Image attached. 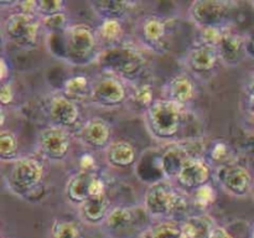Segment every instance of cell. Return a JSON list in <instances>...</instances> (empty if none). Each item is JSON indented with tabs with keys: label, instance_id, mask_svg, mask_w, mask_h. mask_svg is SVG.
Returning <instances> with one entry per match:
<instances>
[{
	"label": "cell",
	"instance_id": "6da1fadb",
	"mask_svg": "<svg viewBox=\"0 0 254 238\" xmlns=\"http://www.w3.org/2000/svg\"><path fill=\"white\" fill-rule=\"evenodd\" d=\"M49 49L54 56L74 66L97 61L102 52L96 31L86 24L69 25L61 34L49 35Z\"/></svg>",
	"mask_w": 254,
	"mask_h": 238
},
{
	"label": "cell",
	"instance_id": "7a4b0ae2",
	"mask_svg": "<svg viewBox=\"0 0 254 238\" xmlns=\"http://www.w3.org/2000/svg\"><path fill=\"white\" fill-rule=\"evenodd\" d=\"M192 203L191 196L174 181L164 178L148 186L144 193L143 207L151 220H178Z\"/></svg>",
	"mask_w": 254,
	"mask_h": 238
},
{
	"label": "cell",
	"instance_id": "3957f363",
	"mask_svg": "<svg viewBox=\"0 0 254 238\" xmlns=\"http://www.w3.org/2000/svg\"><path fill=\"white\" fill-rule=\"evenodd\" d=\"M97 63L102 68V72L114 74L126 83H136L140 81L146 68V59L140 49L126 41L102 50Z\"/></svg>",
	"mask_w": 254,
	"mask_h": 238
},
{
	"label": "cell",
	"instance_id": "277c9868",
	"mask_svg": "<svg viewBox=\"0 0 254 238\" xmlns=\"http://www.w3.org/2000/svg\"><path fill=\"white\" fill-rule=\"evenodd\" d=\"M183 107L168 99H155L144 111L146 128L151 136L163 141L178 138L183 125Z\"/></svg>",
	"mask_w": 254,
	"mask_h": 238
},
{
	"label": "cell",
	"instance_id": "5b68a950",
	"mask_svg": "<svg viewBox=\"0 0 254 238\" xmlns=\"http://www.w3.org/2000/svg\"><path fill=\"white\" fill-rule=\"evenodd\" d=\"M150 220L144 207L118 205L112 207L102 227L112 238H134L135 236L141 238L151 225Z\"/></svg>",
	"mask_w": 254,
	"mask_h": 238
},
{
	"label": "cell",
	"instance_id": "8992f818",
	"mask_svg": "<svg viewBox=\"0 0 254 238\" xmlns=\"http://www.w3.org/2000/svg\"><path fill=\"white\" fill-rule=\"evenodd\" d=\"M45 176L42 161L34 156L19 158L12 163L6 178L9 190L20 197H27L41 186Z\"/></svg>",
	"mask_w": 254,
	"mask_h": 238
},
{
	"label": "cell",
	"instance_id": "52a82bcc",
	"mask_svg": "<svg viewBox=\"0 0 254 238\" xmlns=\"http://www.w3.org/2000/svg\"><path fill=\"white\" fill-rule=\"evenodd\" d=\"M130 98V89L117 76L102 72L92 79L88 102L103 109H116Z\"/></svg>",
	"mask_w": 254,
	"mask_h": 238
},
{
	"label": "cell",
	"instance_id": "ba28073f",
	"mask_svg": "<svg viewBox=\"0 0 254 238\" xmlns=\"http://www.w3.org/2000/svg\"><path fill=\"white\" fill-rule=\"evenodd\" d=\"M41 30L39 17L24 12H10L2 21L4 36L21 49L31 50L36 47Z\"/></svg>",
	"mask_w": 254,
	"mask_h": 238
},
{
	"label": "cell",
	"instance_id": "9c48e42d",
	"mask_svg": "<svg viewBox=\"0 0 254 238\" xmlns=\"http://www.w3.org/2000/svg\"><path fill=\"white\" fill-rule=\"evenodd\" d=\"M231 2L221 0H196L189 6L188 15L191 21L200 27L227 26Z\"/></svg>",
	"mask_w": 254,
	"mask_h": 238
},
{
	"label": "cell",
	"instance_id": "30bf717a",
	"mask_svg": "<svg viewBox=\"0 0 254 238\" xmlns=\"http://www.w3.org/2000/svg\"><path fill=\"white\" fill-rule=\"evenodd\" d=\"M40 155L52 163L64 161L71 150V135L66 129L47 125L40 130L36 138Z\"/></svg>",
	"mask_w": 254,
	"mask_h": 238
},
{
	"label": "cell",
	"instance_id": "8fae6325",
	"mask_svg": "<svg viewBox=\"0 0 254 238\" xmlns=\"http://www.w3.org/2000/svg\"><path fill=\"white\" fill-rule=\"evenodd\" d=\"M216 181L227 193L236 197H243L251 191L252 175L246 166L237 163H227L217 168Z\"/></svg>",
	"mask_w": 254,
	"mask_h": 238
},
{
	"label": "cell",
	"instance_id": "7c38bea8",
	"mask_svg": "<svg viewBox=\"0 0 254 238\" xmlns=\"http://www.w3.org/2000/svg\"><path fill=\"white\" fill-rule=\"evenodd\" d=\"M46 117L50 125L69 131V129L74 128L78 124L81 119V112H79L78 103L67 98L62 92H60L54 94L47 102Z\"/></svg>",
	"mask_w": 254,
	"mask_h": 238
},
{
	"label": "cell",
	"instance_id": "4fadbf2b",
	"mask_svg": "<svg viewBox=\"0 0 254 238\" xmlns=\"http://www.w3.org/2000/svg\"><path fill=\"white\" fill-rule=\"evenodd\" d=\"M211 166L203 159L192 156L189 159L179 173L178 178L174 182L185 192L192 193L201 186L210 182Z\"/></svg>",
	"mask_w": 254,
	"mask_h": 238
},
{
	"label": "cell",
	"instance_id": "5bb4252c",
	"mask_svg": "<svg viewBox=\"0 0 254 238\" xmlns=\"http://www.w3.org/2000/svg\"><path fill=\"white\" fill-rule=\"evenodd\" d=\"M217 47L193 42L186 54V66L195 76L205 77L215 72L220 63Z\"/></svg>",
	"mask_w": 254,
	"mask_h": 238
},
{
	"label": "cell",
	"instance_id": "9a60e30c",
	"mask_svg": "<svg viewBox=\"0 0 254 238\" xmlns=\"http://www.w3.org/2000/svg\"><path fill=\"white\" fill-rule=\"evenodd\" d=\"M78 138L91 150L106 151L112 143V125L101 117H92L81 126Z\"/></svg>",
	"mask_w": 254,
	"mask_h": 238
},
{
	"label": "cell",
	"instance_id": "2e32d148",
	"mask_svg": "<svg viewBox=\"0 0 254 238\" xmlns=\"http://www.w3.org/2000/svg\"><path fill=\"white\" fill-rule=\"evenodd\" d=\"M169 21L160 15H146L139 24V37L146 47L155 51L163 50L169 35Z\"/></svg>",
	"mask_w": 254,
	"mask_h": 238
},
{
	"label": "cell",
	"instance_id": "e0dca14e",
	"mask_svg": "<svg viewBox=\"0 0 254 238\" xmlns=\"http://www.w3.org/2000/svg\"><path fill=\"white\" fill-rule=\"evenodd\" d=\"M196 94V86L192 77L188 73H178L171 77L163 88V98L180 107L190 103Z\"/></svg>",
	"mask_w": 254,
	"mask_h": 238
},
{
	"label": "cell",
	"instance_id": "ac0fdd59",
	"mask_svg": "<svg viewBox=\"0 0 254 238\" xmlns=\"http://www.w3.org/2000/svg\"><path fill=\"white\" fill-rule=\"evenodd\" d=\"M220 61L226 66H237L247 54V39L228 30L217 46Z\"/></svg>",
	"mask_w": 254,
	"mask_h": 238
},
{
	"label": "cell",
	"instance_id": "d6986e66",
	"mask_svg": "<svg viewBox=\"0 0 254 238\" xmlns=\"http://www.w3.org/2000/svg\"><path fill=\"white\" fill-rule=\"evenodd\" d=\"M112 210L108 195L91 196L78 206V216L81 221L91 226L102 225Z\"/></svg>",
	"mask_w": 254,
	"mask_h": 238
},
{
	"label": "cell",
	"instance_id": "ffe728a7",
	"mask_svg": "<svg viewBox=\"0 0 254 238\" xmlns=\"http://www.w3.org/2000/svg\"><path fill=\"white\" fill-rule=\"evenodd\" d=\"M96 171H77L71 175L64 186L66 198L73 205L79 206L82 202L91 197V183L96 176Z\"/></svg>",
	"mask_w": 254,
	"mask_h": 238
},
{
	"label": "cell",
	"instance_id": "44dd1931",
	"mask_svg": "<svg viewBox=\"0 0 254 238\" xmlns=\"http://www.w3.org/2000/svg\"><path fill=\"white\" fill-rule=\"evenodd\" d=\"M138 154L127 140H114L106 149V160L114 169H130L135 165Z\"/></svg>",
	"mask_w": 254,
	"mask_h": 238
},
{
	"label": "cell",
	"instance_id": "7402d4cb",
	"mask_svg": "<svg viewBox=\"0 0 254 238\" xmlns=\"http://www.w3.org/2000/svg\"><path fill=\"white\" fill-rule=\"evenodd\" d=\"M180 225L185 238H208L217 223L208 213H198L184 217Z\"/></svg>",
	"mask_w": 254,
	"mask_h": 238
},
{
	"label": "cell",
	"instance_id": "603a6c76",
	"mask_svg": "<svg viewBox=\"0 0 254 238\" xmlns=\"http://www.w3.org/2000/svg\"><path fill=\"white\" fill-rule=\"evenodd\" d=\"M190 158H192V155L186 148L173 146L168 149L160 158L161 173L164 174L165 178L175 181L183 166Z\"/></svg>",
	"mask_w": 254,
	"mask_h": 238
},
{
	"label": "cell",
	"instance_id": "cb8c5ba5",
	"mask_svg": "<svg viewBox=\"0 0 254 238\" xmlns=\"http://www.w3.org/2000/svg\"><path fill=\"white\" fill-rule=\"evenodd\" d=\"M94 31H96V36L102 50L117 46V45L124 42V26L122 20H101Z\"/></svg>",
	"mask_w": 254,
	"mask_h": 238
},
{
	"label": "cell",
	"instance_id": "d4e9b609",
	"mask_svg": "<svg viewBox=\"0 0 254 238\" xmlns=\"http://www.w3.org/2000/svg\"><path fill=\"white\" fill-rule=\"evenodd\" d=\"M88 5L94 12L104 19L122 20L134 9L135 2L133 1H114V0H91Z\"/></svg>",
	"mask_w": 254,
	"mask_h": 238
},
{
	"label": "cell",
	"instance_id": "484cf974",
	"mask_svg": "<svg viewBox=\"0 0 254 238\" xmlns=\"http://www.w3.org/2000/svg\"><path fill=\"white\" fill-rule=\"evenodd\" d=\"M92 79L84 74H76L67 78L64 83L62 93L76 103L88 101L91 93Z\"/></svg>",
	"mask_w": 254,
	"mask_h": 238
},
{
	"label": "cell",
	"instance_id": "4316f807",
	"mask_svg": "<svg viewBox=\"0 0 254 238\" xmlns=\"http://www.w3.org/2000/svg\"><path fill=\"white\" fill-rule=\"evenodd\" d=\"M141 238H185L180 220L155 221L143 233Z\"/></svg>",
	"mask_w": 254,
	"mask_h": 238
},
{
	"label": "cell",
	"instance_id": "83f0119b",
	"mask_svg": "<svg viewBox=\"0 0 254 238\" xmlns=\"http://www.w3.org/2000/svg\"><path fill=\"white\" fill-rule=\"evenodd\" d=\"M0 159L7 163H14L19 159V141L10 129H1L0 131Z\"/></svg>",
	"mask_w": 254,
	"mask_h": 238
},
{
	"label": "cell",
	"instance_id": "f1b7e54d",
	"mask_svg": "<svg viewBox=\"0 0 254 238\" xmlns=\"http://www.w3.org/2000/svg\"><path fill=\"white\" fill-rule=\"evenodd\" d=\"M50 238H82V230L74 221L56 218L50 228Z\"/></svg>",
	"mask_w": 254,
	"mask_h": 238
},
{
	"label": "cell",
	"instance_id": "f546056e",
	"mask_svg": "<svg viewBox=\"0 0 254 238\" xmlns=\"http://www.w3.org/2000/svg\"><path fill=\"white\" fill-rule=\"evenodd\" d=\"M136 106L143 107L144 111L155 101L153 84L149 82H136L130 89V98Z\"/></svg>",
	"mask_w": 254,
	"mask_h": 238
},
{
	"label": "cell",
	"instance_id": "4dcf8cb0",
	"mask_svg": "<svg viewBox=\"0 0 254 238\" xmlns=\"http://www.w3.org/2000/svg\"><path fill=\"white\" fill-rule=\"evenodd\" d=\"M228 31V27H200L197 29L196 44L208 45V46L217 47L222 37Z\"/></svg>",
	"mask_w": 254,
	"mask_h": 238
},
{
	"label": "cell",
	"instance_id": "1f68e13d",
	"mask_svg": "<svg viewBox=\"0 0 254 238\" xmlns=\"http://www.w3.org/2000/svg\"><path fill=\"white\" fill-rule=\"evenodd\" d=\"M216 200V190L213 188V186L210 182L206 183V185L201 186L200 188H197L196 191H193L191 193V201H192V205L196 208H200V210H206L207 207H210Z\"/></svg>",
	"mask_w": 254,
	"mask_h": 238
},
{
	"label": "cell",
	"instance_id": "d6a6232c",
	"mask_svg": "<svg viewBox=\"0 0 254 238\" xmlns=\"http://www.w3.org/2000/svg\"><path fill=\"white\" fill-rule=\"evenodd\" d=\"M40 22H41L42 30H45L49 35L61 34L69 26L66 12L52 15L49 17H42V19H40Z\"/></svg>",
	"mask_w": 254,
	"mask_h": 238
},
{
	"label": "cell",
	"instance_id": "836d02e7",
	"mask_svg": "<svg viewBox=\"0 0 254 238\" xmlns=\"http://www.w3.org/2000/svg\"><path fill=\"white\" fill-rule=\"evenodd\" d=\"M64 10H66V2L64 0H56V1L36 0V16L39 19L61 14V12H64Z\"/></svg>",
	"mask_w": 254,
	"mask_h": 238
},
{
	"label": "cell",
	"instance_id": "e575fe53",
	"mask_svg": "<svg viewBox=\"0 0 254 238\" xmlns=\"http://www.w3.org/2000/svg\"><path fill=\"white\" fill-rule=\"evenodd\" d=\"M228 155H230V148L223 141H217V143L213 144L210 153H208V156L213 163H222Z\"/></svg>",
	"mask_w": 254,
	"mask_h": 238
},
{
	"label": "cell",
	"instance_id": "d590c367",
	"mask_svg": "<svg viewBox=\"0 0 254 238\" xmlns=\"http://www.w3.org/2000/svg\"><path fill=\"white\" fill-rule=\"evenodd\" d=\"M12 101H14V88H12L11 82H2L1 86H0V102H1V106H9Z\"/></svg>",
	"mask_w": 254,
	"mask_h": 238
},
{
	"label": "cell",
	"instance_id": "8d00e7d4",
	"mask_svg": "<svg viewBox=\"0 0 254 238\" xmlns=\"http://www.w3.org/2000/svg\"><path fill=\"white\" fill-rule=\"evenodd\" d=\"M79 168L82 171H92L94 173L93 169L96 168V160L92 156V154L86 153L79 158Z\"/></svg>",
	"mask_w": 254,
	"mask_h": 238
},
{
	"label": "cell",
	"instance_id": "74e56055",
	"mask_svg": "<svg viewBox=\"0 0 254 238\" xmlns=\"http://www.w3.org/2000/svg\"><path fill=\"white\" fill-rule=\"evenodd\" d=\"M106 192V183L98 175L94 176L91 183V196H101Z\"/></svg>",
	"mask_w": 254,
	"mask_h": 238
},
{
	"label": "cell",
	"instance_id": "f35d334b",
	"mask_svg": "<svg viewBox=\"0 0 254 238\" xmlns=\"http://www.w3.org/2000/svg\"><path fill=\"white\" fill-rule=\"evenodd\" d=\"M246 94H247L248 99L254 101V69L250 73V76L247 77V81H246L245 86Z\"/></svg>",
	"mask_w": 254,
	"mask_h": 238
},
{
	"label": "cell",
	"instance_id": "ab89813d",
	"mask_svg": "<svg viewBox=\"0 0 254 238\" xmlns=\"http://www.w3.org/2000/svg\"><path fill=\"white\" fill-rule=\"evenodd\" d=\"M10 76V66L7 64L6 59L5 57H1L0 59V82H6L9 81L7 77Z\"/></svg>",
	"mask_w": 254,
	"mask_h": 238
},
{
	"label": "cell",
	"instance_id": "60d3db41",
	"mask_svg": "<svg viewBox=\"0 0 254 238\" xmlns=\"http://www.w3.org/2000/svg\"><path fill=\"white\" fill-rule=\"evenodd\" d=\"M208 238H233V236L222 226H216V228L212 231Z\"/></svg>",
	"mask_w": 254,
	"mask_h": 238
},
{
	"label": "cell",
	"instance_id": "b9f144b4",
	"mask_svg": "<svg viewBox=\"0 0 254 238\" xmlns=\"http://www.w3.org/2000/svg\"><path fill=\"white\" fill-rule=\"evenodd\" d=\"M246 39H247V54L254 57V31L246 36Z\"/></svg>",
	"mask_w": 254,
	"mask_h": 238
},
{
	"label": "cell",
	"instance_id": "7bdbcfd3",
	"mask_svg": "<svg viewBox=\"0 0 254 238\" xmlns=\"http://www.w3.org/2000/svg\"><path fill=\"white\" fill-rule=\"evenodd\" d=\"M250 101V108H248V113H250V120L252 123V125L254 126V101Z\"/></svg>",
	"mask_w": 254,
	"mask_h": 238
},
{
	"label": "cell",
	"instance_id": "ee69618b",
	"mask_svg": "<svg viewBox=\"0 0 254 238\" xmlns=\"http://www.w3.org/2000/svg\"><path fill=\"white\" fill-rule=\"evenodd\" d=\"M252 238H254V228H253V231H252Z\"/></svg>",
	"mask_w": 254,
	"mask_h": 238
},
{
	"label": "cell",
	"instance_id": "f6af8a7d",
	"mask_svg": "<svg viewBox=\"0 0 254 238\" xmlns=\"http://www.w3.org/2000/svg\"><path fill=\"white\" fill-rule=\"evenodd\" d=\"M252 5H253V6H254V1H253V2H252Z\"/></svg>",
	"mask_w": 254,
	"mask_h": 238
},
{
	"label": "cell",
	"instance_id": "bcb514c9",
	"mask_svg": "<svg viewBox=\"0 0 254 238\" xmlns=\"http://www.w3.org/2000/svg\"><path fill=\"white\" fill-rule=\"evenodd\" d=\"M2 238H6V237H2Z\"/></svg>",
	"mask_w": 254,
	"mask_h": 238
}]
</instances>
